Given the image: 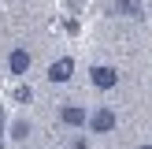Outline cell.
I'll list each match as a JSON object with an SVG mask.
<instances>
[{"label": "cell", "mask_w": 152, "mask_h": 149, "mask_svg": "<svg viewBox=\"0 0 152 149\" xmlns=\"http://www.w3.org/2000/svg\"><path fill=\"white\" fill-rule=\"evenodd\" d=\"M89 127H93L96 134H108V131H115V112H111V108H96L93 116H89Z\"/></svg>", "instance_id": "obj_2"}, {"label": "cell", "mask_w": 152, "mask_h": 149, "mask_svg": "<svg viewBox=\"0 0 152 149\" xmlns=\"http://www.w3.org/2000/svg\"><path fill=\"white\" fill-rule=\"evenodd\" d=\"M71 74H74V60H71V56L52 60V67H48V78H52V82H67Z\"/></svg>", "instance_id": "obj_3"}, {"label": "cell", "mask_w": 152, "mask_h": 149, "mask_svg": "<svg viewBox=\"0 0 152 149\" xmlns=\"http://www.w3.org/2000/svg\"><path fill=\"white\" fill-rule=\"evenodd\" d=\"M115 15H123V19H141V0H115Z\"/></svg>", "instance_id": "obj_6"}, {"label": "cell", "mask_w": 152, "mask_h": 149, "mask_svg": "<svg viewBox=\"0 0 152 149\" xmlns=\"http://www.w3.org/2000/svg\"><path fill=\"white\" fill-rule=\"evenodd\" d=\"M0 131H4V112H0Z\"/></svg>", "instance_id": "obj_8"}, {"label": "cell", "mask_w": 152, "mask_h": 149, "mask_svg": "<svg viewBox=\"0 0 152 149\" xmlns=\"http://www.w3.org/2000/svg\"><path fill=\"white\" fill-rule=\"evenodd\" d=\"M59 119H63L67 127H82V123H89L86 108H78V104H63V108H59Z\"/></svg>", "instance_id": "obj_4"}, {"label": "cell", "mask_w": 152, "mask_h": 149, "mask_svg": "<svg viewBox=\"0 0 152 149\" xmlns=\"http://www.w3.org/2000/svg\"><path fill=\"white\" fill-rule=\"evenodd\" d=\"M7 67H11V74H26V71H30V52H26V49H11Z\"/></svg>", "instance_id": "obj_5"}, {"label": "cell", "mask_w": 152, "mask_h": 149, "mask_svg": "<svg viewBox=\"0 0 152 149\" xmlns=\"http://www.w3.org/2000/svg\"><path fill=\"white\" fill-rule=\"evenodd\" d=\"M89 82H93L96 89H111L119 82V74H115V67H104V63H96L93 71H89Z\"/></svg>", "instance_id": "obj_1"}, {"label": "cell", "mask_w": 152, "mask_h": 149, "mask_svg": "<svg viewBox=\"0 0 152 149\" xmlns=\"http://www.w3.org/2000/svg\"><path fill=\"white\" fill-rule=\"evenodd\" d=\"M11 138H15V142H22V138H30V123H22V119H19V123L11 127Z\"/></svg>", "instance_id": "obj_7"}, {"label": "cell", "mask_w": 152, "mask_h": 149, "mask_svg": "<svg viewBox=\"0 0 152 149\" xmlns=\"http://www.w3.org/2000/svg\"><path fill=\"white\" fill-rule=\"evenodd\" d=\"M141 149H152V145H141Z\"/></svg>", "instance_id": "obj_9"}]
</instances>
